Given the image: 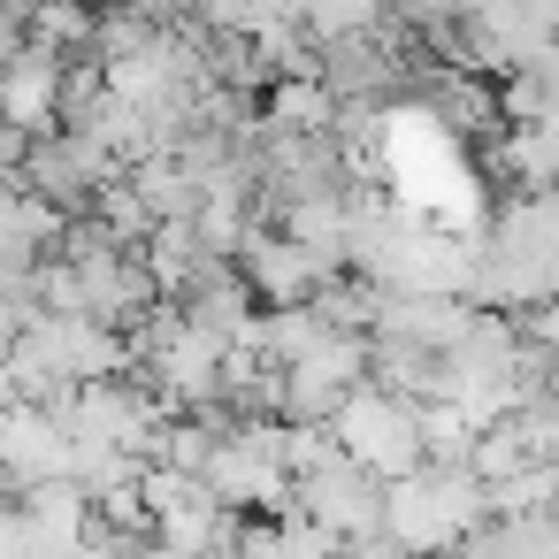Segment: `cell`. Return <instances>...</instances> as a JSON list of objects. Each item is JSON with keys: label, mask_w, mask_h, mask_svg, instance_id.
I'll return each instance as SVG.
<instances>
[{"label": "cell", "mask_w": 559, "mask_h": 559, "mask_svg": "<svg viewBox=\"0 0 559 559\" xmlns=\"http://www.w3.org/2000/svg\"><path fill=\"white\" fill-rule=\"evenodd\" d=\"M475 521H490V483L467 460H421L414 475L391 483V506H383V536H399L414 559L452 551Z\"/></svg>", "instance_id": "obj_1"}, {"label": "cell", "mask_w": 559, "mask_h": 559, "mask_svg": "<svg viewBox=\"0 0 559 559\" xmlns=\"http://www.w3.org/2000/svg\"><path fill=\"white\" fill-rule=\"evenodd\" d=\"M337 444H345L368 475H383V483L414 475V467L429 460V444H421V399H399V391H383V383H360V391L337 406Z\"/></svg>", "instance_id": "obj_2"}, {"label": "cell", "mask_w": 559, "mask_h": 559, "mask_svg": "<svg viewBox=\"0 0 559 559\" xmlns=\"http://www.w3.org/2000/svg\"><path fill=\"white\" fill-rule=\"evenodd\" d=\"M292 506H299V513H314V521H330L345 544H360V536H383L391 483H383V475H368V467L345 452V460H330V467L299 475V483H292Z\"/></svg>", "instance_id": "obj_3"}, {"label": "cell", "mask_w": 559, "mask_h": 559, "mask_svg": "<svg viewBox=\"0 0 559 559\" xmlns=\"http://www.w3.org/2000/svg\"><path fill=\"white\" fill-rule=\"evenodd\" d=\"M70 467H78V437L62 429L55 406H39V399H9V406H0V475H9L16 490L55 483Z\"/></svg>", "instance_id": "obj_4"}, {"label": "cell", "mask_w": 559, "mask_h": 559, "mask_svg": "<svg viewBox=\"0 0 559 559\" xmlns=\"http://www.w3.org/2000/svg\"><path fill=\"white\" fill-rule=\"evenodd\" d=\"M238 269H246V284H253V299H269V307H299V299H314L322 292V253L314 246H299L284 223L276 230H246V246H238Z\"/></svg>", "instance_id": "obj_5"}, {"label": "cell", "mask_w": 559, "mask_h": 559, "mask_svg": "<svg viewBox=\"0 0 559 559\" xmlns=\"http://www.w3.org/2000/svg\"><path fill=\"white\" fill-rule=\"evenodd\" d=\"M62 70H70V55L24 39L9 62H0V123H16V131H55V123H62Z\"/></svg>", "instance_id": "obj_6"}, {"label": "cell", "mask_w": 559, "mask_h": 559, "mask_svg": "<svg viewBox=\"0 0 559 559\" xmlns=\"http://www.w3.org/2000/svg\"><path fill=\"white\" fill-rule=\"evenodd\" d=\"M177 307H185V322H200V330H215V337H238V330L253 322V284H246V269H230L223 253H207V261L192 269V284L177 292Z\"/></svg>", "instance_id": "obj_7"}, {"label": "cell", "mask_w": 559, "mask_h": 559, "mask_svg": "<svg viewBox=\"0 0 559 559\" xmlns=\"http://www.w3.org/2000/svg\"><path fill=\"white\" fill-rule=\"evenodd\" d=\"M467 322H475V299H460V292H383V314H376V330H399L429 353L460 345Z\"/></svg>", "instance_id": "obj_8"}, {"label": "cell", "mask_w": 559, "mask_h": 559, "mask_svg": "<svg viewBox=\"0 0 559 559\" xmlns=\"http://www.w3.org/2000/svg\"><path fill=\"white\" fill-rule=\"evenodd\" d=\"M269 123L276 131H330L337 123V93L322 85V70H284V78H269Z\"/></svg>", "instance_id": "obj_9"}, {"label": "cell", "mask_w": 559, "mask_h": 559, "mask_svg": "<svg viewBox=\"0 0 559 559\" xmlns=\"http://www.w3.org/2000/svg\"><path fill=\"white\" fill-rule=\"evenodd\" d=\"M498 169H506L521 192L559 185V123H506V131H498Z\"/></svg>", "instance_id": "obj_10"}, {"label": "cell", "mask_w": 559, "mask_h": 559, "mask_svg": "<svg viewBox=\"0 0 559 559\" xmlns=\"http://www.w3.org/2000/svg\"><path fill=\"white\" fill-rule=\"evenodd\" d=\"M131 185L146 192V207H154L162 223H185V215H200V200H207V185H200L177 154H146V162H131Z\"/></svg>", "instance_id": "obj_11"}, {"label": "cell", "mask_w": 559, "mask_h": 559, "mask_svg": "<svg viewBox=\"0 0 559 559\" xmlns=\"http://www.w3.org/2000/svg\"><path fill=\"white\" fill-rule=\"evenodd\" d=\"M139 261H146V276L162 284V299H177V292L192 284V269L207 261V246H200V230H192V215H185V223H154L146 246H139Z\"/></svg>", "instance_id": "obj_12"}, {"label": "cell", "mask_w": 559, "mask_h": 559, "mask_svg": "<svg viewBox=\"0 0 559 559\" xmlns=\"http://www.w3.org/2000/svg\"><path fill=\"white\" fill-rule=\"evenodd\" d=\"M490 513H506V521L559 513V460H521L513 475H498L490 483Z\"/></svg>", "instance_id": "obj_13"}, {"label": "cell", "mask_w": 559, "mask_h": 559, "mask_svg": "<svg viewBox=\"0 0 559 559\" xmlns=\"http://www.w3.org/2000/svg\"><path fill=\"white\" fill-rule=\"evenodd\" d=\"M307 39L330 47V39H360V32H391L399 24V0H307Z\"/></svg>", "instance_id": "obj_14"}, {"label": "cell", "mask_w": 559, "mask_h": 559, "mask_svg": "<svg viewBox=\"0 0 559 559\" xmlns=\"http://www.w3.org/2000/svg\"><path fill=\"white\" fill-rule=\"evenodd\" d=\"M93 9H85V0H32V9H24V39H39V47H55V55H93Z\"/></svg>", "instance_id": "obj_15"}, {"label": "cell", "mask_w": 559, "mask_h": 559, "mask_svg": "<svg viewBox=\"0 0 559 559\" xmlns=\"http://www.w3.org/2000/svg\"><path fill=\"white\" fill-rule=\"evenodd\" d=\"M93 215H100V223H108V230H116L123 246H146V230L162 223V215L146 207V192L131 185V169H123V177H108V185L93 192Z\"/></svg>", "instance_id": "obj_16"}, {"label": "cell", "mask_w": 559, "mask_h": 559, "mask_svg": "<svg viewBox=\"0 0 559 559\" xmlns=\"http://www.w3.org/2000/svg\"><path fill=\"white\" fill-rule=\"evenodd\" d=\"M421 444H429V460H467V444H475L467 406L460 399H421Z\"/></svg>", "instance_id": "obj_17"}, {"label": "cell", "mask_w": 559, "mask_h": 559, "mask_svg": "<svg viewBox=\"0 0 559 559\" xmlns=\"http://www.w3.org/2000/svg\"><path fill=\"white\" fill-rule=\"evenodd\" d=\"M154 32H162V24H154L146 9H131V0H123V9H108V16L93 24V62H123V55H139Z\"/></svg>", "instance_id": "obj_18"}, {"label": "cell", "mask_w": 559, "mask_h": 559, "mask_svg": "<svg viewBox=\"0 0 559 559\" xmlns=\"http://www.w3.org/2000/svg\"><path fill=\"white\" fill-rule=\"evenodd\" d=\"M399 16H406L414 32H429V24H444V16H460V0H399Z\"/></svg>", "instance_id": "obj_19"}, {"label": "cell", "mask_w": 559, "mask_h": 559, "mask_svg": "<svg viewBox=\"0 0 559 559\" xmlns=\"http://www.w3.org/2000/svg\"><path fill=\"white\" fill-rule=\"evenodd\" d=\"M131 559H207V551H177V544H162V536H139Z\"/></svg>", "instance_id": "obj_20"}, {"label": "cell", "mask_w": 559, "mask_h": 559, "mask_svg": "<svg viewBox=\"0 0 559 559\" xmlns=\"http://www.w3.org/2000/svg\"><path fill=\"white\" fill-rule=\"evenodd\" d=\"M551 391H559V368H551Z\"/></svg>", "instance_id": "obj_21"}]
</instances>
